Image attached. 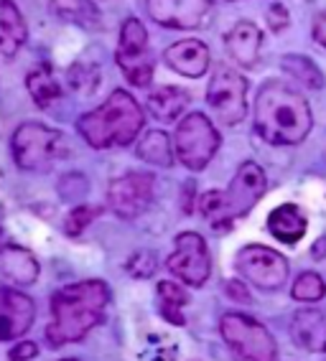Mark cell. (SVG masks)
<instances>
[{
    "mask_svg": "<svg viewBox=\"0 0 326 361\" xmlns=\"http://www.w3.org/2000/svg\"><path fill=\"white\" fill-rule=\"evenodd\" d=\"M110 305V288L102 280L64 285L52 295V323L46 329V341L54 348L82 341L104 318Z\"/></svg>",
    "mask_w": 326,
    "mask_h": 361,
    "instance_id": "obj_1",
    "label": "cell"
},
{
    "mask_svg": "<svg viewBox=\"0 0 326 361\" xmlns=\"http://www.w3.org/2000/svg\"><path fill=\"white\" fill-rule=\"evenodd\" d=\"M311 107L298 92L278 82L262 84L255 97V133L270 145H298L311 133Z\"/></svg>",
    "mask_w": 326,
    "mask_h": 361,
    "instance_id": "obj_2",
    "label": "cell"
},
{
    "mask_svg": "<svg viewBox=\"0 0 326 361\" xmlns=\"http://www.w3.org/2000/svg\"><path fill=\"white\" fill-rule=\"evenodd\" d=\"M77 128L92 148H120L131 145L143 130V110L125 90H115L97 110L79 117Z\"/></svg>",
    "mask_w": 326,
    "mask_h": 361,
    "instance_id": "obj_3",
    "label": "cell"
},
{
    "mask_svg": "<svg viewBox=\"0 0 326 361\" xmlns=\"http://www.w3.org/2000/svg\"><path fill=\"white\" fill-rule=\"evenodd\" d=\"M265 194V173L255 161H245L224 191H209L199 201V212L212 229H229L232 221L242 219Z\"/></svg>",
    "mask_w": 326,
    "mask_h": 361,
    "instance_id": "obj_4",
    "label": "cell"
},
{
    "mask_svg": "<svg viewBox=\"0 0 326 361\" xmlns=\"http://www.w3.org/2000/svg\"><path fill=\"white\" fill-rule=\"evenodd\" d=\"M13 148L16 166L20 171H31V173H44L54 163L69 155V142L64 133L54 128H46L41 123H23L13 133L11 140Z\"/></svg>",
    "mask_w": 326,
    "mask_h": 361,
    "instance_id": "obj_5",
    "label": "cell"
},
{
    "mask_svg": "<svg viewBox=\"0 0 326 361\" xmlns=\"http://www.w3.org/2000/svg\"><path fill=\"white\" fill-rule=\"evenodd\" d=\"M207 104L219 125L235 128L248 115V82L240 71L227 64H217L207 90Z\"/></svg>",
    "mask_w": 326,
    "mask_h": 361,
    "instance_id": "obj_6",
    "label": "cell"
},
{
    "mask_svg": "<svg viewBox=\"0 0 326 361\" xmlns=\"http://www.w3.org/2000/svg\"><path fill=\"white\" fill-rule=\"evenodd\" d=\"M219 331L227 346L245 361H278V346L270 331L260 321L242 313H227L219 321Z\"/></svg>",
    "mask_w": 326,
    "mask_h": 361,
    "instance_id": "obj_7",
    "label": "cell"
},
{
    "mask_svg": "<svg viewBox=\"0 0 326 361\" xmlns=\"http://www.w3.org/2000/svg\"><path fill=\"white\" fill-rule=\"evenodd\" d=\"M219 142L222 140L212 120L202 112H191L179 123L174 148H176V158L181 161V166H186L189 171H202L219 150Z\"/></svg>",
    "mask_w": 326,
    "mask_h": 361,
    "instance_id": "obj_8",
    "label": "cell"
},
{
    "mask_svg": "<svg viewBox=\"0 0 326 361\" xmlns=\"http://www.w3.org/2000/svg\"><path fill=\"white\" fill-rule=\"evenodd\" d=\"M118 66L123 69L125 79L135 87H148L156 74V56L148 46V33L145 26L138 18H128L120 28V44L118 51Z\"/></svg>",
    "mask_w": 326,
    "mask_h": 361,
    "instance_id": "obj_9",
    "label": "cell"
},
{
    "mask_svg": "<svg viewBox=\"0 0 326 361\" xmlns=\"http://www.w3.org/2000/svg\"><path fill=\"white\" fill-rule=\"evenodd\" d=\"M166 267L181 283L191 285V288H202L207 283L209 272H212V257H209V247L202 234L196 232L179 234Z\"/></svg>",
    "mask_w": 326,
    "mask_h": 361,
    "instance_id": "obj_10",
    "label": "cell"
},
{
    "mask_svg": "<svg viewBox=\"0 0 326 361\" xmlns=\"http://www.w3.org/2000/svg\"><path fill=\"white\" fill-rule=\"evenodd\" d=\"M235 267L260 290H278L288 280V259L262 245H248L237 252Z\"/></svg>",
    "mask_w": 326,
    "mask_h": 361,
    "instance_id": "obj_11",
    "label": "cell"
},
{
    "mask_svg": "<svg viewBox=\"0 0 326 361\" xmlns=\"http://www.w3.org/2000/svg\"><path fill=\"white\" fill-rule=\"evenodd\" d=\"M153 176L150 173H125L115 178L107 188V204L123 219H135L153 201Z\"/></svg>",
    "mask_w": 326,
    "mask_h": 361,
    "instance_id": "obj_12",
    "label": "cell"
},
{
    "mask_svg": "<svg viewBox=\"0 0 326 361\" xmlns=\"http://www.w3.org/2000/svg\"><path fill=\"white\" fill-rule=\"evenodd\" d=\"M150 18L166 28H199L212 13V0H145Z\"/></svg>",
    "mask_w": 326,
    "mask_h": 361,
    "instance_id": "obj_13",
    "label": "cell"
},
{
    "mask_svg": "<svg viewBox=\"0 0 326 361\" xmlns=\"http://www.w3.org/2000/svg\"><path fill=\"white\" fill-rule=\"evenodd\" d=\"M36 318V305L28 295L13 290V288H0V341H13L31 329Z\"/></svg>",
    "mask_w": 326,
    "mask_h": 361,
    "instance_id": "obj_14",
    "label": "cell"
},
{
    "mask_svg": "<svg viewBox=\"0 0 326 361\" xmlns=\"http://www.w3.org/2000/svg\"><path fill=\"white\" fill-rule=\"evenodd\" d=\"M163 59H166V64H169L174 71H179V74L191 77V79L207 74L209 64H212L207 44H204V41H196V39L176 41L174 46L166 49Z\"/></svg>",
    "mask_w": 326,
    "mask_h": 361,
    "instance_id": "obj_15",
    "label": "cell"
},
{
    "mask_svg": "<svg viewBox=\"0 0 326 361\" xmlns=\"http://www.w3.org/2000/svg\"><path fill=\"white\" fill-rule=\"evenodd\" d=\"M227 51L229 56L235 59L237 64L250 69V66L258 64V56H260V44H262V33L260 28L250 23V20H240L235 23V28L227 33Z\"/></svg>",
    "mask_w": 326,
    "mask_h": 361,
    "instance_id": "obj_16",
    "label": "cell"
},
{
    "mask_svg": "<svg viewBox=\"0 0 326 361\" xmlns=\"http://www.w3.org/2000/svg\"><path fill=\"white\" fill-rule=\"evenodd\" d=\"M267 229L283 245H296L306 234L308 221L296 204H283V207H275L267 214Z\"/></svg>",
    "mask_w": 326,
    "mask_h": 361,
    "instance_id": "obj_17",
    "label": "cell"
},
{
    "mask_svg": "<svg viewBox=\"0 0 326 361\" xmlns=\"http://www.w3.org/2000/svg\"><path fill=\"white\" fill-rule=\"evenodd\" d=\"M28 39L26 20L13 0H0V54L16 56Z\"/></svg>",
    "mask_w": 326,
    "mask_h": 361,
    "instance_id": "obj_18",
    "label": "cell"
},
{
    "mask_svg": "<svg viewBox=\"0 0 326 361\" xmlns=\"http://www.w3.org/2000/svg\"><path fill=\"white\" fill-rule=\"evenodd\" d=\"M0 272L13 285H31L39 278V262L23 247L6 245L0 250Z\"/></svg>",
    "mask_w": 326,
    "mask_h": 361,
    "instance_id": "obj_19",
    "label": "cell"
},
{
    "mask_svg": "<svg viewBox=\"0 0 326 361\" xmlns=\"http://www.w3.org/2000/svg\"><path fill=\"white\" fill-rule=\"evenodd\" d=\"M294 341L303 351L326 354V318L319 310H298L294 316Z\"/></svg>",
    "mask_w": 326,
    "mask_h": 361,
    "instance_id": "obj_20",
    "label": "cell"
},
{
    "mask_svg": "<svg viewBox=\"0 0 326 361\" xmlns=\"http://www.w3.org/2000/svg\"><path fill=\"white\" fill-rule=\"evenodd\" d=\"M191 94L181 87H161L148 97V112L158 123H174L189 104Z\"/></svg>",
    "mask_w": 326,
    "mask_h": 361,
    "instance_id": "obj_21",
    "label": "cell"
},
{
    "mask_svg": "<svg viewBox=\"0 0 326 361\" xmlns=\"http://www.w3.org/2000/svg\"><path fill=\"white\" fill-rule=\"evenodd\" d=\"M174 145H171V137L166 135V133H161V130H150V133H145L143 140L138 142V158L145 163H150V166H163L169 168L174 166Z\"/></svg>",
    "mask_w": 326,
    "mask_h": 361,
    "instance_id": "obj_22",
    "label": "cell"
},
{
    "mask_svg": "<svg viewBox=\"0 0 326 361\" xmlns=\"http://www.w3.org/2000/svg\"><path fill=\"white\" fill-rule=\"evenodd\" d=\"M54 13L82 28H99V11L92 0H52Z\"/></svg>",
    "mask_w": 326,
    "mask_h": 361,
    "instance_id": "obj_23",
    "label": "cell"
},
{
    "mask_svg": "<svg viewBox=\"0 0 326 361\" xmlns=\"http://www.w3.org/2000/svg\"><path fill=\"white\" fill-rule=\"evenodd\" d=\"M26 87H28V94L33 97V102L39 104L41 110H46L52 102H56V99L61 97V87L59 82L54 79L52 69L49 66H36V69L31 71L26 77Z\"/></svg>",
    "mask_w": 326,
    "mask_h": 361,
    "instance_id": "obj_24",
    "label": "cell"
},
{
    "mask_svg": "<svg viewBox=\"0 0 326 361\" xmlns=\"http://www.w3.org/2000/svg\"><path fill=\"white\" fill-rule=\"evenodd\" d=\"M283 71L294 79L296 84L306 87V90H321L324 87V74L308 56H298V54H288L283 56Z\"/></svg>",
    "mask_w": 326,
    "mask_h": 361,
    "instance_id": "obj_25",
    "label": "cell"
},
{
    "mask_svg": "<svg viewBox=\"0 0 326 361\" xmlns=\"http://www.w3.org/2000/svg\"><path fill=\"white\" fill-rule=\"evenodd\" d=\"M156 293H158V305H161L163 318H166L169 323H176V326H181V323H183L181 308L189 303V293L183 290L181 285L169 283V280L158 283Z\"/></svg>",
    "mask_w": 326,
    "mask_h": 361,
    "instance_id": "obj_26",
    "label": "cell"
},
{
    "mask_svg": "<svg viewBox=\"0 0 326 361\" xmlns=\"http://www.w3.org/2000/svg\"><path fill=\"white\" fill-rule=\"evenodd\" d=\"M291 295H294V300H301V303H316V300H321L326 295L324 278L316 275V272H303L294 283Z\"/></svg>",
    "mask_w": 326,
    "mask_h": 361,
    "instance_id": "obj_27",
    "label": "cell"
},
{
    "mask_svg": "<svg viewBox=\"0 0 326 361\" xmlns=\"http://www.w3.org/2000/svg\"><path fill=\"white\" fill-rule=\"evenodd\" d=\"M99 216V207H74L72 212H69V216H66V234H72V237H77V234H82L87 229V226L92 224V221Z\"/></svg>",
    "mask_w": 326,
    "mask_h": 361,
    "instance_id": "obj_28",
    "label": "cell"
},
{
    "mask_svg": "<svg viewBox=\"0 0 326 361\" xmlns=\"http://www.w3.org/2000/svg\"><path fill=\"white\" fill-rule=\"evenodd\" d=\"M128 272H131L133 278H150L153 272H156V255L148 250L143 252H135L131 259H128Z\"/></svg>",
    "mask_w": 326,
    "mask_h": 361,
    "instance_id": "obj_29",
    "label": "cell"
},
{
    "mask_svg": "<svg viewBox=\"0 0 326 361\" xmlns=\"http://www.w3.org/2000/svg\"><path fill=\"white\" fill-rule=\"evenodd\" d=\"M267 20H270V28H273V31H283V28L288 26V11L281 3H275V6L267 11Z\"/></svg>",
    "mask_w": 326,
    "mask_h": 361,
    "instance_id": "obj_30",
    "label": "cell"
},
{
    "mask_svg": "<svg viewBox=\"0 0 326 361\" xmlns=\"http://www.w3.org/2000/svg\"><path fill=\"white\" fill-rule=\"evenodd\" d=\"M224 288H227V295L232 298V300H240V303H250V300H253V295H250L248 288H245L242 283H237V280L224 283Z\"/></svg>",
    "mask_w": 326,
    "mask_h": 361,
    "instance_id": "obj_31",
    "label": "cell"
},
{
    "mask_svg": "<svg viewBox=\"0 0 326 361\" xmlns=\"http://www.w3.org/2000/svg\"><path fill=\"white\" fill-rule=\"evenodd\" d=\"M36 354H39L36 343H18V346L11 351V361H28V359H33Z\"/></svg>",
    "mask_w": 326,
    "mask_h": 361,
    "instance_id": "obj_32",
    "label": "cell"
},
{
    "mask_svg": "<svg viewBox=\"0 0 326 361\" xmlns=\"http://www.w3.org/2000/svg\"><path fill=\"white\" fill-rule=\"evenodd\" d=\"M313 39H316V44H321L326 49V11L316 16V20H313Z\"/></svg>",
    "mask_w": 326,
    "mask_h": 361,
    "instance_id": "obj_33",
    "label": "cell"
},
{
    "mask_svg": "<svg viewBox=\"0 0 326 361\" xmlns=\"http://www.w3.org/2000/svg\"><path fill=\"white\" fill-rule=\"evenodd\" d=\"M311 255H313V257H324V255H326V237H324V239H321L319 245H313Z\"/></svg>",
    "mask_w": 326,
    "mask_h": 361,
    "instance_id": "obj_34",
    "label": "cell"
},
{
    "mask_svg": "<svg viewBox=\"0 0 326 361\" xmlns=\"http://www.w3.org/2000/svg\"><path fill=\"white\" fill-rule=\"evenodd\" d=\"M64 361H74V359H64Z\"/></svg>",
    "mask_w": 326,
    "mask_h": 361,
    "instance_id": "obj_35",
    "label": "cell"
}]
</instances>
